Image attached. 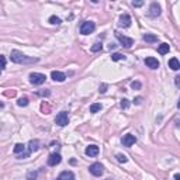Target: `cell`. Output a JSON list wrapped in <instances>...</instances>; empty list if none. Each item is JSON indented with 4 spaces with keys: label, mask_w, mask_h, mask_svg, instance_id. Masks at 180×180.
<instances>
[{
    "label": "cell",
    "mask_w": 180,
    "mask_h": 180,
    "mask_svg": "<svg viewBox=\"0 0 180 180\" xmlns=\"http://www.w3.org/2000/svg\"><path fill=\"white\" fill-rule=\"evenodd\" d=\"M10 59L14 63H32V62H38L37 58H28L27 55H24L22 52L17 49H13L10 53Z\"/></svg>",
    "instance_id": "obj_1"
},
{
    "label": "cell",
    "mask_w": 180,
    "mask_h": 180,
    "mask_svg": "<svg viewBox=\"0 0 180 180\" xmlns=\"http://www.w3.org/2000/svg\"><path fill=\"white\" fill-rule=\"evenodd\" d=\"M94 30H96V24L93 21H84L80 25V34H83V35H89Z\"/></svg>",
    "instance_id": "obj_2"
},
{
    "label": "cell",
    "mask_w": 180,
    "mask_h": 180,
    "mask_svg": "<svg viewBox=\"0 0 180 180\" xmlns=\"http://www.w3.org/2000/svg\"><path fill=\"white\" fill-rule=\"evenodd\" d=\"M55 122L58 124L59 127H66L68 124H69V115H68V112L66 111L58 112V115H56V118H55Z\"/></svg>",
    "instance_id": "obj_3"
},
{
    "label": "cell",
    "mask_w": 180,
    "mask_h": 180,
    "mask_svg": "<svg viewBox=\"0 0 180 180\" xmlns=\"http://www.w3.org/2000/svg\"><path fill=\"white\" fill-rule=\"evenodd\" d=\"M89 172H90V173L93 174V176L98 177V176H101V174L104 173V166L101 165V163L96 162V163H93V165H90V168H89Z\"/></svg>",
    "instance_id": "obj_4"
},
{
    "label": "cell",
    "mask_w": 180,
    "mask_h": 180,
    "mask_svg": "<svg viewBox=\"0 0 180 180\" xmlns=\"http://www.w3.org/2000/svg\"><path fill=\"white\" fill-rule=\"evenodd\" d=\"M45 79L47 78H45V75H42V73H37V72L30 73V82L32 84H37V86L45 83Z\"/></svg>",
    "instance_id": "obj_5"
},
{
    "label": "cell",
    "mask_w": 180,
    "mask_h": 180,
    "mask_svg": "<svg viewBox=\"0 0 180 180\" xmlns=\"http://www.w3.org/2000/svg\"><path fill=\"white\" fill-rule=\"evenodd\" d=\"M115 37H117V39L122 44V47H125V48H131L132 44H134V39L128 38V37L122 35V34H120V32H115Z\"/></svg>",
    "instance_id": "obj_6"
},
{
    "label": "cell",
    "mask_w": 180,
    "mask_h": 180,
    "mask_svg": "<svg viewBox=\"0 0 180 180\" xmlns=\"http://www.w3.org/2000/svg\"><path fill=\"white\" fill-rule=\"evenodd\" d=\"M121 142H122L124 146H127V148H129V146H132L135 142H137V137L132 134H127L124 135V138L121 139Z\"/></svg>",
    "instance_id": "obj_7"
},
{
    "label": "cell",
    "mask_w": 180,
    "mask_h": 180,
    "mask_svg": "<svg viewBox=\"0 0 180 180\" xmlns=\"http://www.w3.org/2000/svg\"><path fill=\"white\" fill-rule=\"evenodd\" d=\"M145 65L148 68H151V69H158L159 68V61H158L156 58H153V56H148V58H145Z\"/></svg>",
    "instance_id": "obj_8"
},
{
    "label": "cell",
    "mask_w": 180,
    "mask_h": 180,
    "mask_svg": "<svg viewBox=\"0 0 180 180\" xmlns=\"http://www.w3.org/2000/svg\"><path fill=\"white\" fill-rule=\"evenodd\" d=\"M62 162V158L59 153H51L49 158H48V165L49 166H56Z\"/></svg>",
    "instance_id": "obj_9"
},
{
    "label": "cell",
    "mask_w": 180,
    "mask_h": 180,
    "mask_svg": "<svg viewBox=\"0 0 180 180\" xmlns=\"http://www.w3.org/2000/svg\"><path fill=\"white\" fill-rule=\"evenodd\" d=\"M118 25H120V27H124V28L129 27V25H131V17H129V14H121Z\"/></svg>",
    "instance_id": "obj_10"
},
{
    "label": "cell",
    "mask_w": 180,
    "mask_h": 180,
    "mask_svg": "<svg viewBox=\"0 0 180 180\" xmlns=\"http://www.w3.org/2000/svg\"><path fill=\"white\" fill-rule=\"evenodd\" d=\"M56 180H75V173L70 170H63L56 177Z\"/></svg>",
    "instance_id": "obj_11"
},
{
    "label": "cell",
    "mask_w": 180,
    "mask_h": 180,
    "mask_svg": "<svg viewBox=\"0 0 180 180\" xmlns=\"http://www.w3.org/2000/svg\"><path fill=\"white\" fill-rule=\"evenodd\" d=\"M98 152H100V149H98V146H96V145H89L86 148V151H84V153L87 155V156H97L98 155Z\"/></svg>",
    "instance_id": "obj_12"
},
{
    "label": "cell",
    "mask_w": 180,
    "mask_h": 180,
    "mask_svg": "<svg viewBox=\"0 0 180 180\" xmlns=\"http://www.w3.org/2000/svg\"><path fill=\"white\" fill-rule=\"evenodd\" d=\"M160 14V6L158 3H152L149 7V16L151 17H158Z\"/></svg>",
    "instance_id": "obj_13"
},
{
    "label": "cell",
    "mask_w": 180,
    "mask_h": 180,
    "mask_svg": "<svg viewBox=\"0 0 180 180\" xmlns=\"http://www.w3.org/2000/svg\"><path fill=\"white\" fill-rule=\"evenodd\" d=\"M51 78H52L55 82H65L66 75H65L63 72H59V70H53V72L51 73Z\"/></svg>",
    "instance_id": "obj_14"
},
{
    "label": "cell",
    "mask_w": 180,
    "mask_h": 180,
    "mask_svg": "<svg viewBox=\"0 0 180 180\" xmlns=\"http://www.w3.org/2000/svg\"><path fill=\"white\" fill-rule=\"evenodd\" d=\"M39 149V141L38 139H31L28 142V151L30 152H35Z\"/></svg>",
    "instance_id": "obj_15"
},
{
    "label": "cell",
    "mask_w": 180,
    "mask_h": 180,
    "mask_svg": "<svg viewBox=\"0 0 180 180\" xmlns=\"http://www.w3.org/2000/svg\"><path fill=\"white\" fill-rule=\"evenodd\" d=\"M169 68L173 70H179L180 69V62L177 61V58H172L170 61H169Z\"/></svg>",
    "instance_id": "obj_16"
},
{
    "label": "cell",
    "mask_w": 180,
    "mask_h": 180,
    "mask_svg": "<svg viewBox=\"0 0 180 180\" xmlns=\"http://www.w3.org/2000/svg\"><path fill=\"white\" fill-rule=\"evenodd\" d=\"M169 49H170L169 44L163 42V44H160V45H159V48H158V52H159L160 55H165V53H168V52H169Z\"/></svg>",
    "instance_id": "obj_17"
},
{
    "label": "cell",
    "mask_w": 180,
    "mask_h": 180,
    "mask_svg": "<svg viewBox=\"0 0 180 180\" xmlns=\"http://www.w3.org/2000/svg\"><path fill=\"white\" fill-rule=\"evenodd\" d=\"M24 151H25V145H24V143H16V146H14V153L20 155V153H22Z\"/></svg>",
    "instance_id": "obj_18"
},
{
    "label": "cell",
    "mask_w": 180,
    "mask_h": 180,
    "mask_svg": "<svg viewBox=\"0 0 180 180\" xmlns=\"http://www.w3.org/2000/svg\"><path fill=\"white\" fill-rule=\"evenodd\" d=\"M143 41H146V42H156L158 37L153 35V34H145V35H143Z\"/></svg>",
    "instance_id": "obj_19"
},
{
    "label": "cell",
    "mask_w": 180,
    "mask_h": 180,
    "mask_svg": "<svg viewBox=\"0 0 180 180\" xmlns=\"http://www.w3.org/2000/svg\"><path fill=\"white\" fill-rule=\"evenodd\" d=\"M48 21H49V24H52V25H59V24H61V18L56 17V16H51Z\"/></svg>",
    "instance_id": "obj_20"
},
{
    "label": "cell",
    "mask_w": 180,
    "mask_h": 180,
    "mask_svg": "<svg viewBox=\"0 0 180 180\" xmlns=\"http://www.w3.org/2000/svg\"><path fill=\"white\" fill-rule=\"evenodd\" d=\"M101 110V104L100 103H94L90 106V112H98Z\"/></svg>",
    "instance_id": "obj_21"
},
{
    "label": "cell",
    "mask_w": 180,
    "mask_h": 180,
    "mask_svg": "<svg viewBox=\"0 0 180 180\" xmlns=\"http://www.w3.org/2000/svg\"><path fill=\"white\" fill-rule=\"evenodd\" d=\"M111 59L112 61H124V59H125V56L122 55V53H118V52H115V53H112L111 55Z\"/></svg>",
    "instance_id": "obj_22"
},
{
    "label": "cell",
    "mask_w": 180,
    "mask_h": 180,
    "mask_svg": "<svg viewBox=\"0 0 180 180\" xmlns=\"http://www.w3.org/2000/svg\"><path fill=\"white\" fill-rule=\"evenodd\" d=\"M115 159H117L120 163H127V162H128V158H127L125 155H122V153H117Z\"/></svg>",
    "instance_id": "obj_23"
},
{
    "label": "cell",
    "mask_w": 180,
    "mask_h": 180,
    "mask_svg": "<svg viewBox=\"0 0 180 180\" xmlns=\"http://www.w3.org/2000/svg\"><path fill=\"white\" fill-rule=\"evenodd\" d=\"M17 104H18L20 107H25V106H28V98H27V97H21V98H18Z\"/></svg>",
    "instance_id": "obj_24"
},
{
    "label": "cell",
    "mask_w": 180,
    "mask_h": 180,
    "mask_svg": "<svg viewBox=\"0 0 180 180\" xmlns=\"http://www.w3.org/2000/svg\"><path fill=\"white\" fill-rule=\"evenodd\" d=\"M98 51H101V44L100 42H96L92 47V52H98Z\"/></svg>",
    "instance_id": "obj_25"
},
{
    "label": "cell",
    "mask_w": 180,
    "mask_h": 180,
    "mask_svg": "<svg viewBox=\"0 0 180 180\" xmlns=\"http://www.w3.org/2000/svg\"><path fill=\"white\" fill-rule=\"evenodd\" d=\"M6 68V58L3 55H0V70H3Z\"/></svg>",
    "instance_id": "obj_26"
},
{
    "label": "cell",
    "mask_w": 180,
    "mask_h": 180,
    "mask_svg": "<svg viewBox=\"0 0 180 180\" xmlns=\"http://www.w3.org/2000/svg\"><path fill=\"white\" fill-rule=\"evenodd\" d=\"M27 180H37V173L35 172H30L27 174Z\"/></svg>",
    "instance_id": "obj_27"
},
{
    "label": "cell",
    "mask_w": 180,
    "mask_h": 180,
    "mask_svg": "<svg viewBox=\"0 0 180 180\" xmlns=\"http://www.w3.org/2000/svg\"><path fill=\"white\" fill-rule=\"evenodd\" d=\"M128 106H129L128 100H127V98H122V100H121V108H128Z\"/></svg>",
    "instance_id": "obj_28"
},
{
    "label": "cell",
    "mask_w": 180,
    "mask_h": 180,
    "mask_svg": "<svg viewBox=\"0 0 180 180\" xmlns=\"http://www.w3.org/2000/svg\"><path fill=\"white\" fill-rule=\"evenodd\" d=\"M131 87H132V89H141V83H139V82H132Z\"/></svg>",
    "instance_id": "obj_29"
},
{
    "label": "cell",
    "mask_w": 180,
    "mask_h": 180,
    "mask_svg": "<svg viewBox=\"0 0 180 180\" xmlns=\"http://www.w3.org/2000/svg\"><path fill=\"white\" fill-rule=\"evenodd\" d=\"M142 4H143V2H132V6H134V7H141Z\"/></svg>",
    "instance_id": "obj_30"
},
{
    "label": "cell",
    "mask_w": 180,
    "mask_h": 180,
    "mask_svg": "<svg viewBox=\"0 0 180 180\" xmlns=\"http://www.w3.org/2000/svg\"><path fill=\"white\" fill-rule=\"evenodd\" d=\"M107 90V84H101L100 86V93H106Z\"/></svg>",
    "instance_id": "obj_31"
},
{
    "label": "cell",
    "mask_w": 180,
    "mask_h": 180,
    "mask_svg": "<svg viewBox=\"0 0 180 180\" xmlns=\"http://www.w3.org/2000/svg\"><path fill=\"white\" fill-rule=\"evenodd\" d=\"M141 101H142V97H137V98H134V103H135V104H141Z\"/></svg>",
    "instance_id": "obj_32"
},
{
    "label": "cell",
    "mask_w": 180,
    "mask_h": 180,
    "mask_svg": "<svg viewBox=\"0 0 180 180\" xmlns=\"http://www.w3.org/2000/svg\"><path fill=\"white\" fill-rule=\"evenodd\" d=\"M174 180H180V174H179V173L174 174Z\"/></svg>",
    "instance_id": "obj_33"
}]
</instances>
